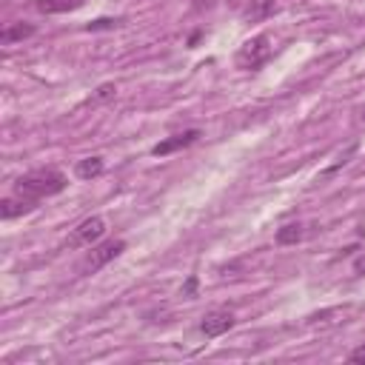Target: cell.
Here are the masks:
<instances>
[{
	"mask_svg": "<svg viewBox=\"0 0 365 365\" xmlns=\"http://www.w3.org/2000/svg\"><path fill=\"white\" fill-rule=\"evenodd\" d=\"M123 20H114V17H100V20H91L86 26V31H100V29H117Z\"/></svg>",
	"mask_w": 365,
	"mask_h": 365,
	"instance_id": "13",
	"label": "cell"
},
{
	"mask_svg": "<svg viewBox=\"0 0 365 365\" xmlns=\"http://www.w3.org/2000/svg\"><path fill=\"white\" fill-rule=\"evenodd\" d=\"M197 137H200V128H188V131H182V134H174V137L160 140V143L151 148V154H154V157H168V154H174V151L188 148Z\"/></svg>",
	"mask_w": 365,
	"mask_h": 365,
	"instance_id": "5",
	"label": "cell"
},
{
	"mask_svg": "<svg viewBox=\"0 0 365 365\" xmlns=\"http://www.w3.org/2000/svg\"><path fill=\"white\" fill-rule=\"evenodd\" d=\"M31 34H34V26H31V23H14V26H6V29L0 31V43L9 46V43H14V40H26V37H31Z\"/></svg>",
	"mask_w": 365,
	"mask_h": 365,
	"instance_id": "11",
	"label": "cell"
},
{
	"mask_svg": "<svg viewBox=\"0 0 365 365\" xmlns=\"http://www.w3.org/2000/svg\"><path fill=\"white\" fill-rule=\"evenodd\" d=\"M123 251H125V242H123V240L103 242V245H97V248H91V251L86 254V259L80 262V271H83V274H94V271H100L103 265H108L111 259H117Z\"/></svg>",
	"mask_w": 365,
	"mask_h": 365,
	"instance_id": "3",
	"label": "cell"
},
{
	"mask_svg": "<svg viewBox=\"0 0 365 365\" xmlns=\"http://www.w3.org/2000/svg\"><path fill=\"white\" fill-rule=\"evenodd\" d=\"M271 51H274L271 48V37L268 34H257V37H251V40H245L240 46V51H237V68L254 71V68H259V66L268 63Z\"/></svg>",
	"mask_w": 365,
	"mask_h": 365,
	"instance_id": "2",
	"label": "cell"
},
{
	"mask_svg": "<svg viewBox=\"0 0 365 365\" xmlns=\"http://www.w3.org/2000/svg\"><path fill=\"white\" fill-rule=\"evenodd\" d=\"M103 234H106V220L103 217H88L71 231L68 248H91V242H97Z\"/></svg>",
	"mask_w": 365,
	"mask_h": 365,
	"instance_id": "4",
	"label": "cell"
},
{
	"mask_svg": "<svg viewBox=\"0 0 365 365\" xmlns=\"http://www.w3.org/2000/svg\"><path fill=\"white\" fill-rule=\"evenodd\" d=\"M277 11V0H251L248 9H245V20L248 23H257V20H265Z\"/></svg>",
	"mask_w": 365,
	"mask_h": 365,
	"instance_id": "8",
	"label": "cell"
},
{
	"mask_svg": "<svg viewBox=\"0 0 365 365\" xmlns=\"http://www.w3.org/2000/svg\"><path fill=\"white\" fill-rule=\"evenodd\" d=\"M302 240V225L299 222H288L282 228H277V242L279 245H294Z\"/></svg>",
	"mask_w": 365,
	"mask_h": 365,
	"instance_id": "12",
	"label": "cell"
},
{
	"mask_svg": "<svg viewBox=\"0 0 365 365\" xmlns=\"http://www.w3.org/2000/svg\"><path fill=\"white\" fill-rule=\"evenodd\" d=\"M34 6H37V11H43V14H63V11L80 9L83 0H37Z\"/></svg>",
	"mask_w": 365,
	"mask_h": 365,
	"instance_id": "10",
	"label": "cell"
},
{
	"mask_svg": "<svg viewBox=\"0 0 365 365\" xmlns=\"http://www.w3.org/2000/svg\"><path fill=\"white\" fill-rule=\"evenodd\" d=\"M66 185H68V180H66L63 171H57V168H34V171H29V174L14 180V194L40 202L46 197L60 194Z\"/></svg>",
	"mask_w": 365,
	"mask_h": 365,
	"instance_id": "1",
	"label": "cell"
},
{
	"mask_svg": "<svg viewBox=\"0 0 365 365\" xmlns=\"http://www.w3.org/2000/svg\"><path fill=\"white\" fill-rule=\"evenodd\" d=\"M103 168H106L103 157H86V160H80V163L74 165V174H77L80 180H94V177L103 174Z\"/></svg>",
	"mask_w": 365,
	"mask_h": 365,
	"instance_id": "9",
	"label": "cell"
},
{
	"mask_svg": "<svg viewBox=\"0 0 365 365\" xmlns=\"http://www.w3.org/2000/svg\"><path fill=\"white\" fill-rule=\"evenodd\" d=\"M34 208H37V200H29V197L14 194V197H9V200L0 202V217H3V220H14V217L29 214V211H34Z\"/></svg>",
	"mask_w": 365,
	"mask_h": 365,
	"instance_id": "7",
	"label": "cell"
},
{
	"mask_svg": "<svg viewBox=\"0 0 365 365\" xmlns=\"http://www.w3.org/2000/svg\"><path fill=\"white\" fill-rule=\"evenodd\" d=\"M117 94V86L114 83H103L100 88H97V94H94V103H103V100H111Z\"/></svg>",
	"mask_w": 365,
	"mask_h": 365,
	"instance_id": "14",
	"label": "cell"
},
{
	"mask_svg": "<svg viewBox=\"0 0 365 365\" xmlns=\"http://www.w3.org/2000/svg\"><path fill=\"white\" fill-rule=\"evenodd\" d=\"M351 362H359V365H365V345H359L356 351H351V356H348Z\"/></svg>",
	"mask_w": 365,
	"mask_h": 365,
	"instance_id": "16",
	"label": "cell"
},
{
	"mask_svg": "<svg viewBox=\"0 0 365 365\" xmlns=\"http://www.w3.org/2000/svg\"><path fill=\"white\" fill-rule=\"evenodd\" d=\"M234 314L231 311H211V314H205L202 317V322H200V331L205 334V336H222V334H228L231 328H234Z\"/></svg>",
	"mask_w": 365,
	"mask_h": 365,
	"instance_id": "6",
	"label": "cell"
},
{
	"mask_svg": "<svg viewBox=\"0 0 365 365\" xmlns=\"http://www.w3.org/2000/svg\"><path fill=\"white\" fill-rule=\"evenodd\" d=\"M194 291H197V277H188V282L182 285V297H194Z\"/></svg>",
	"mask_w": 365,
	"mask_h": 365,
	"instance_id": "15",
	"label": "cell"
}]
</instances>
